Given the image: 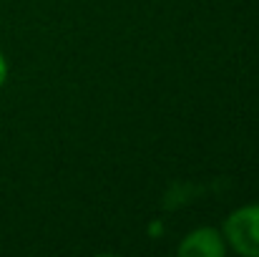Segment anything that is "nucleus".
<instances>
[{
  "instance_id": "7ed1b4c3",
  "label": "nucleus",
  "mask_w": 259,
  "mask_h": 257,
  "mask_svg": "<svg viewBox=\"0 0 259 257\" xmlns=\"http://www.w3.org/2000/svg\"><path fill=\"white\" fill-rule=\"evenodd\" d=\"M5 79H8V63H5V58H3V53H0V88L5 84Z\"/></svg>"
},
{
  "instance_id": "f03ea898",
  "label": "nucleus",
  "mask_w": 259,
  "mask_h": 257,
  "mask_svg": "<svg viewBox=\"0 0 259 257\" xmlns=\"http://www.w3.org/2000/svg\"><path fill=\"white\" fill-rule=\"evenodd\" d=\"M179 255L181 257H224L227 255V242H224V237L217 230L201 227V230L189 232L181 240Z\"/></svg>"
},
{
  "instance_id": "f257e3e1",
  "label": "nucleus",
  "mask_w": 259,
  "mask_h": 257,
  "mask_svg": "<svg viewBox=\"0 0 259 257\" xmlns=\"http://www.w3.org/2000/svg\"><path fill=\"white\" fill-rule=\"evenodd\" d=\"M224 242L244 257H259V204L232 212L224 222Z\"/></svg>"
}]
</instances>
